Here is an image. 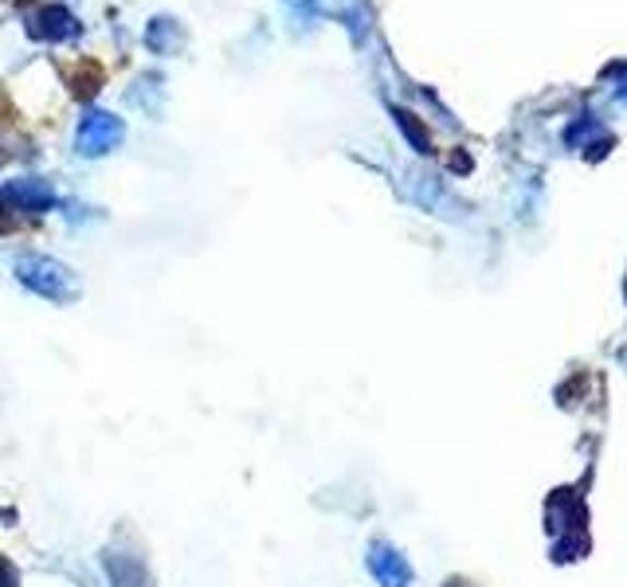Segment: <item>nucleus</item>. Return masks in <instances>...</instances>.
Listing matches in <instances>:
<instances>
[{"instance_id":"1","label":"nucleus","mask_w":627,"mask_h":587,"mask_svg":"<svg viewBox=\"0 0 627 587\" xmlns=\"http://www.w3.org/2000/svg\"><path fill=\"white\" fill-rule=\"evenodd\" d=\"M369 568H373V576L381 579L384 587H408L413 584V572H408V564H404L400 552L384 549V544H376L373 556H369Z\"/></svg>"},{"instance_id":"2","label":"nucleus","mask_w":627,"mask_h":587,"mask_svg":"<svg viewBox=\"0 0 627 587\" xmlns=\"http://www.w3.org/2000/svg\"><path fill=\"white\" fill-rule=\"evenodd\" d=\"M111 576L118 587H141L146 584V572H141L138 560L130 556H111Z\"/></svg>"},{"instance_id":"3","label":"nucleus","mask_w":627,"mask_h":587,"mask_svg":"<svg viewBox=\"0 0 627 587\" xmlns=\"http://www.w3.org/2000/svg\"><path fill=\"white\" fill-rule=\"evenodd\" d=\"M0 587H16V572H12L9 560H0Z\"/></svg>"}]
</instances>
